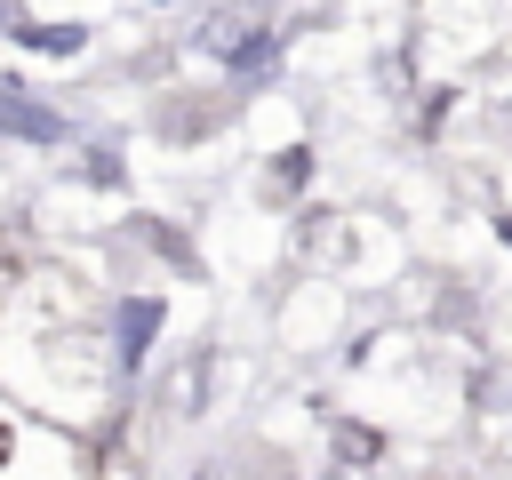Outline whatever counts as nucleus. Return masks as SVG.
<instances>
[{"instance_id":"obj_2","label":"nucleus","mask_w":512,"mask_h":480,"mask_svg":"<svg viewBox=\"0 0 512 480\" xmlns=\"http://www.w3.org/2000/svg\"><path fill=\"white\" fill-rule=\"evenodd\" d=\"M160 320H168V312H160V296H128V304H120V320H112V352H120V360L136 368V360L152 352Z\"/></svg>"},{"instance_id":"obj_4","label":"nucleus","mask_w":512,"mask_h":480,"mask_svg":"<svg viewBox=\"0 0 512 480\" xmlns=\"http://www.w3.org/2000/svg\"><path fill=\"white\" fill-rule=\"evenodd\" d=\"M200 392H208V360H184V368H176V408L192 416V408H200Z\"/></svg>"},{"instance_id":"obj_3","label":"nucleus","mask_w":512,"mask_h":480,"mask_svg":"<svg viewBox=\"0 0 512 480\" xmlns=\"http://www.w3.org/2000/svg\"><path fill=\"white\" fill-rule=\"evenodd\" d=\"M24 48H40V56H72V48H88V32H80V24H24Z\"/></svg>"},{"instance_id":"obj_5","label":"nucleus","mask_w":512,"mask_h":480,"mask_svg":"<svg viewBox=\"0 0 512 480\" xmlns=\"http://www.w3.org/2000/svg\"><path fill=\"white\" fill-rule=\"evenodd\" d=\"M336 456H344V464H368V456H376V432H360V424H336Z\"/></svg>"},{"instance_id":"obj_1","label":"nucleus","mask_w":512,"mask_h":480,"mask_svg":"<svg viewBox=\"0 0 512 480\" xmlns=\"http://www.w3.org/2000/svg\"><path fill=\"white\" fill-rule=\"evenodd\" d=\"M0 136H16V144H64V112H48L24 80H0Z\"/></svg>"},{"instance_id":"obj_7","label":"nucleus","mask_w":512,"mask_h":480,"mask_svg":"<svg viewBox=\"0 0 512 480\" xmlns=\"http://www.w3.org/2000/svg\"><path fill=\"white\" fill-rule=\"evenodd\" d=\"M0 32H8V0H0Z\"/></svg>"},{"instance_id":"obj_6","label":"nucleus","mask_w":512,"mask_h":480,"mask_svg":"<svg viewBox=\"0 0 512 480\" xmlns=\"http://www.w3.org/2000/svg\"><path fill=\"white\" fill-rule=\"evenodd\" d=\"M0 464H8V424H0Z\"/></svg>"}]
</instances>
